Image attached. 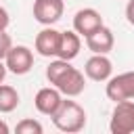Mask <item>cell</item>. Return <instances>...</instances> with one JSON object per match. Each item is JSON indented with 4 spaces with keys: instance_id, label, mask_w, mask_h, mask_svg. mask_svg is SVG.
<instances>
[{
    "instance_id": "cell-1",
    "label": "cell",
    "mask_w": 134,
    "mask_h": 134,
    "mask_svg": "<svg viewBox=\"0 0 134 134\" xmlns=\"http://www.w3.org/2000/svg\"><path fill=\"white\" fill-rule=\"evenodd\" d=\"M86 117L88 115H86L84 107L75 100H69V96H67V100L63 98L59 111L52 115V124L57 130H61L65 134H75L86 128Z\"/></svg>"
},
{
    "instance_id": "cell-2",
    "label": "cell",
    "mask_w": 134,
    "mask_h": 134,
    "mask_svg": "<svg viewBox=\"0 0 134 134\" xmlns=\"http://www.w3.org/2000/svg\"><path fill=\"white\" fill-rule=\"evenodd\" d=\"M109 130L111 134H130L134 132V100H119L115 103L109 119Z\"/></svg>"
},
{
    "instance_id": "cell-3",
    "label": "cell",
    "mask_w": 134,
    "mask_h": 134,
    "mask_svg": "<svg viewBox=\"0 0 134 134\" xmlns=\"http://www.w3.org/2000/svg\"><path fill=\"white\" fill-rule=\"evenodd\" d=\"M105 94H107V98L113 100V103L134 98V71H124V73L111 75V77L107 80Z\"/></svg>"
},
{
    "instance_id": "cell-4",
    "label": "cell",
    "mask_w": 134,
    "mask_h": 134,
    "mask_svg": "<svg viewBox=\"0 0 134 134\" xmlns=\"http://www.w3.org/2000/svg\"><path fill=\"white\" fill-rule=\"evenodd\" d=\"M4 63H6V69L15 75H25L31 71L34 67V52L23 46V44H13V48L8 50V54L4 57Z\"/></svg>"
},
{
    "instance_id": "cell-5",
    "label": "cell",
    "mask_w": 134,
    "mask_h": 134,
    "mask_svg": "<svg viewBox=\"0 0 134 134\" xmlns=\"http://www.w3.org/2000/svg\"><path fill=\"white\" fill-rule=\"evenodd\" d=\"M31 13L40 25H54L65 13V2L63 0H34Z\"/></svg>"
},
{
    "instance_id": "cell-6",
    "label": "cell",
    "mask_w": 134,
    "mask_h": 134,
    "mask_svg": "<svg viewBox=\"0 0 134 134\" xmlns=\"http://www.w3.org/2000/svg\"><path fill=\"white\" fill-rule=\"evenodd\" d=\"M61 103H63V94H61V90H59L57 86H52V84L40 88V90L36 92V96H34V105H36L38 113L48 115V117H52V115L59 111Z\"/></svg>"
},
{
    "instance_id": "cell-7",
    "label": "cell",
    "mask_w": 134,
    "mask_h": 134,
    "mask_svg": "<svg viewBox=\"0 0 134 134\" xmlns=\"http://www.w3.org/2000/svg\"><path fill=\"white\" fill-rule=\"evenodd\" d=\"M59 46H61V31L54 29L52 25H44V29L38 31L36 36V42H34V48L40 57H57L59 54Z\"/></svg>"
},
{
    "instance_id": "cell-8",
    "label": "cell",
    "mask_w": 134,
    "mask_h": 134,
    "mask_svg": "<svg viewBox=\"0 0 134 134\" xmlns=\"http://www.w3.org/2000/svg\"><path fill=\"white\" fill-rule=\"evenodd\" d=\"M98 27H103V17L96 8L92 6H86V8H80L75 15H73V29L82 36V38H88L90 34H94Z\"/></svg>"
},
{
    "instance_id": "cell-9",
    "label": "cell",
    "mask_w": 134,
    "mask_h": 134,
    "mask_svg": "<svg viewBox=\"0 0 134 134\" xmlns=\"http://www.w3.org/2000/svg\"><path fill=\"white\" fill-rule=\"evenodd\" d=\"M113 73V63L107 54H92L84 65V75L92 82H107Z\"/></svg>"
},
{
    "instance_id": "cell-10",
    "label": "cell",
    "mask_w": 134,
    "mask_h": 134,
    "mask_svg": "<svg viewBox=\"0 0 134 134\" xmlns=\"http://www.w3.org/2000/svg\"><path fill=\"white\" fill-rule=\"evenodd\" d=\"M54 86L61 90L63 96L73 98V96H80V94L84 92V88H86V77H84V73H82L80 69L69 67V69L59 77V82H57Z\"/></svg>"
},
{
    "instance_id": "cell-11",
    "label": "cell",
    "mask_w": 134,
    "mask_h": 134,
    "mask_svg": "<svg viewBox=\"0 0 134 134\" xmlns=\"http://www.w3.org/2000/svg\"><path fill=\"white\" fill-rule=\"evenodd\" d=\"M86 40V46L92 54H109L115 46V38H113V31L109 27H98L94 34H90Z\"/></svg>"
},
{
    "instance_id": "cell-12",
    "label": "cell",
    "mask_w": 134,
    "mask_h": 134,
    "mask_svg": "<svg viewBox=\"0 0 134 134\" xmlns=\"http://www.w3.org/2000/svg\"><path fill=\"white\" fill-rule=\"evenodd\" d=\"M80 48H82V36L75 29L61 31V46H59V54H57L59 59L73 61L80 54Z\"/></svg>"
},
{
    "instance_id": "cell-13",
    "label": "cell",
    "mask_w": 134,
    "mask_h": 134,
    "mask_svg": "<svg viewBox=\"0 0 134 134\" xmlns=\"http://www.w3.org/2000/svg\"><path fill=\"white\" fill-rule=\"evenodd\" d=\"M21 103V96L15 86L0 84V113H13Z\"/></svg>"
},
{
    "instance_id": "cell-14",
    "label": "cell",
    "mask_w": 134,
    "mask_h": 134,
    "mask_svg": "<svg viewBox=\"0 0 134 134\" xmlns=\"http://www.w3.org/2000/svg\"><path fill=\"white\" fill-rule=\"evenodd\" d=\"M69 67H73L71 65V61H65V59H54V61H50L48 63V67H46V80H48V84H57L59 82V77L69 69Z\"/></svg>"
},
{
    "instance_id": "cell-15",
    "label": "cell",
    "mask_w": 134,
    "mask_h": 134,
    "mask_svg": "<svg viewBox=\"0 0 134 134\" xmlns=\"http://www.w3.org/2000/svg\"><path fill=\"white\" fill-rule=\"evenodd\" d=\"M15 132L17 134H42L44 132V126L38 119H34V117H25V119H21L15 126Z\"/></svg>"
},
{
    "instance_id": "cell-16",
    "label": "cell",
    "mask_w": 134,
    "mask_h": 134,
    "mask_svg": "<svg viewBox=\"0 0 134 134\" xmlns=\"http://www.w3.org/2000/svg\"><path fill=\"white\" fill-rule=\"evenodd\" d=\"M13 48V38L6 34V29L4 31H0V59L4 61V57L8 54V50Z\"/></svg>"
},
{
    "instance_id": "cell-17",
    "label": "cell",
    "mask_w": 134,
    "mask_h": 134,
    "mask_svg": "<svg viewBox=\"0 0 134 134\" xmlns=\"http://www.w3.org/2000/svg\"><path fill=\"white\" fill-rule=\"evenodd\" d=\"M10 23V17H8V10L4 6H0V31H4Z\"/></svg>"
},
{
    "instance_id": "cell-18",
    "label": "cell",
    "mask_w": 134,
    "mask_h": 134,
    "mask_svg": "<svg viewBox=\"0 0 134 134\" xmlns=\"http://www.w3.org/2000/svg\"><path fill=\"white\" fill-rule=\"evenodd\" d=\"M126 21L134 27V0H128L126 4Z\"/></svg>"
},
{
    "instance_id": "cell-19",
    "label": "cell",
    "mask_w": 134,
    "mask_h": 134,
    "mask_svg": "<svg viewBox=\"0 0 134 134\" xmlns=\"http://www.w3.org/2000/svg\"><path fill=\"white\" fill-rule=\"evenodd\" d=\"M6 73H8V69H6V63L0 59V84H4V77H6Z\"/></svg>"
},
{
    "instance_id": "cell-20",
    "label": "cell",
    "mask_w": 134,
    "mask_h": 134,
    "mask_svg": "<svg viewBox=\"0 0 134 134\" xmlns=\"http://www.w3.org/2000/svg\"><path fill=\"white\" fill-rule=\"evenodd\" d=\"M10 132V128H8V124L4 121V119H0V134H8Z\"/></svg>"
}]
</instances>
